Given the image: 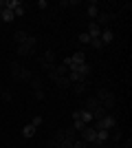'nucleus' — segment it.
Returning <instances> with one entry per match:
<instances>
[{
	"label": "nucleus",
	"instance_id": "obj_1",
	"mask_svg": "<svg viewBox=\"0 0 132 148\" xmlns=\"http://www.w3.org/2000/svg\"><path fill=\"white\" fill-rule=\"evenodd\" d=\"M38 38L35 36H31L29 33V38H26L22 44H18L16 47V51H18V56H22V58H29V56H35V47H38Z\"/></svg>",
	"mask_w": 132,
	"mask_h": 148
},
{
	"label": "nucleus",
	"instance_id": "obj_2",
	"mask_svg": "<svg viewBox=\"0 0 132 148\" xmlns=\"http://www.w3.org/2000/svg\"><path fill=\"white\" fill-rule=\"evenodd\" d=\"M93 128H95V130H112V128H117V117H114L112 113H108L106 117L95 119Z\"/></svg>",
	"mask_w": 132,
	"mask_h": 148
},
{
	"label": "nucleus",
	"instance_id": "obj_3",
	"mask_svg": "<svg viewBox=\"0 0 132 148\" xmlns=\"http://www.w3.org/2000/svg\"><path fill=\"white\" fill-rule=\"evenodd\" d=\"M79 133H82V142L93 144V146H95V142H97V130H95L93 126H86V128L79 130Z\"/></svg>",
	"mask_w": 132,
	"mask_h": 148
},
{
	"label": "nucleus",
	"instance_id": "obj_4",
	"mask_svg": "<svg viewBox=\"0 0 132 148\" xmlns=\"http://www.w3.org/2000/svg\"><path fill=\"white\" fill-rule=\"evenodd\" d=\"M79 64H86V53L84 51H77L75 56H70V69L68 71H75Z\"/></svg>",
	"mask_w": 132,
	"mask_h": 148
},
{
	"label": "nucleus",
	"instance_id": "obj_5",
	"mask_svg": "<svg viewBox=\"0 0 132 148\" xmlns=\"http://www.w3.org/2000/svg\"><path fill=\"white\" fill-rule=\"evenodd\" d=\"M75 73L79 75V77H82V82H86L88 77H90V73H93V69L88 66V64H79V66L75 69Z\"/></svg>",
	"mask_w": 132,
	"mask_h": 148
},
{
	"label": "nucleus",
	"instance_id": "obj_6",
	"mask_svg": "<svg viewBox=\"0 0 132 148\" xmlns=\"http://www.w3.org/2000/svg\"><path fill=\"white\" fill-rule=\"evenodd\" d=\"M86 33L90 36V40H93V38H99V36H101V27L97 25L95 20H90V25H88V31H86Z\"/></svg>",
	"mask_w": 132,
	"mask_h": 148
},
{
	"label": "nucleus",
	"instance_id": "obj_7",
	"mask_svg": "<svg viewBox=\"0 0 132 148\" xmlns=\"http://www.w3.org/2000/svg\"><path fill=\"white\" fill-rule=\"evenodd\" d=\"M110 20H114V13H108V11H99V16H97V20H95V22H97V25H108V22H110Z\"/></svg>",
	"mask_w": 132,
	"mask_h": 148
},
{
	"label": "nucleus",
	"instance_id": "obj_8",
	"mask_svg": "<svg viewBox=\"0 0 132 148\" xmlns=\"http://www.w3.org/2000/svg\"><path fill=\"white\" fill-rule=\"evenodd\" d=\"M99 40L104 44H110L114 40V33H112V29H101V36H99Z\"/></svg>",
	"mask_w": 132,
	"mask_h": 148
},
{
	"label": "nucleus",
	"instance_id": "obj_9",
	"mask_svg": "<svg viewBox=\"0 0 132 148\" xmlns=\"http://www.w3.org/2000/svg\"><path fill=\"white\" fill-rule=\"evenodd\" d=\"M110 139V130H97V146H104V144Z\"/></svg>",
	"mask_w": 132,
	"mask_h": 148
},
{
	"label": "nucleus",
	"instance_id": "obj_10",
	"mask_svg": "<svg viewBox=\"0 0 132 148\" xmlns=\"http://www.w3.org/2000/svg\"><path fill=\"white\" fill-rule=\"evenodd\" d=\"M35 126H31V124H24V126H22V137H24V139H31L33 135H35Z\"/></svg>",
	"mask_w": 132,
	"mask_h": 148
},
{
	"label": "nucleus",
	"instance_id": "obj_11",
	"mask_svg": "<svg viewBox=\"0 0 132 148\" xmlns=\"http://www.w3.org/2000/svg\"><path fill=\"white\" fill-rule=\"evenodd\" d=\"M31 77H33V73L29 71L26 66H22L20 69V75H18V82H31Z\"/></svg>",
	"mask_w": 132,
	"mask_h": 148
},
{
	"label": "nucleus",
	"instance_id": "obj_12",
	"mask_svg": "<svg viewBox=\"0 0 132 148\" xmlns=\"http://www.w3.org/2000/svg\"><path fill=\"white\" fill-rule=\"evenodd\" d=\"M86 13H88V18H90V20H97V16H99L97 2H90V5H88V9H86Z\"/></svg>",
	"mask_w": 132,
	"mask_h": 148
},
{
	"label": "nucleus",
	"instance_id": "obj_13",
	"mask_svg": "<svg viewBox=\"0 0 132 148\" xmlns=\"http://www.w3.org/2000/svg\"><path fill=\"white\" fill-rule=\"evenodd\" d=\"M110 95H112V91H108V88H97V93H95V97L99 99V102H106Z\"/></svg>",
	"mask_w": 132,
	"mask_h": 148
},
{
	"label": "nucleus",
	"instance_id": "obj_14",
	"mask_svg": "<svg viewBox=\"0 0 132 148\" xmlns=\"http://www.w3.org/2000/svg\"><path fill=\"white\" fill-rule=\"evenodd\" d=\"M53 71H55V75H57V77H66V75L70 73V71H68V66H64L62 62H60V64H55V69H53Z\"/></svg>",
	"mask_w": 132,
	"mask_h": 148
},
{
	"label": "nucleus",
	"instance_id": "obj_15",
	"mask_svg": "<svg viewBox=\"0 0 132 148\" xmlns=\"http://www.w3.org/2000/svg\"><path fill=\"white\" fill-rule=\"evenodd\" d=\"M26 38H29V33H26V31H16V33H13V42H16V47H18V44H22Z\"/></svg>",
	"mask_w": 132,
	"mask_h": 148
},
{
	"label": "nucleus",
	"instance_id": "obj_16",
	"mask_svg": "<svg viewBox=\"0 0 132 148\" xmlns=\"http://www.w3.org/2000/svg\"><path fill=\"white\" fill-rule=\"evenodd\" d=\"M97 106H101V102H99L97 97H95V95H93V97H88V99H86V111H95Z\"/></svg>",
	"mask_w": 132,
	"mask_h": 148
},
{
	"label": "nucleus",
	"instance_id": "obj_17",
	"mask_svg": "<svg viewBox=\"0 0 132 148\" xmlns=\"http://www.w3.org/2000/svg\"><path fill=\"white\" fill-rule=\"evenodd\" d=\"M55 58H57V53H55V51H53V49H46V53H44V58H42V60L44 62H49V64H55Z\"/></svg>",
	"mask_w": 132,
	"mask_h": 148
},
{
	"label": "nucleus",
	"instance_id": "obj_18",
	"mask_svg": "<svg viewBox=\"0 0 132 148\" xmlns=\"http://www.w3.org/2000/svg\"><path fill=\"white\" fill-rule=\"evenodd\" d=\"M53 82H55V86H60V88H70V86H73L68 77H55Z\"/></svg>",
	"mask_w": 132,
	"mask_h": 148
},
{
	"label": "nucleus",
	"instance_id": "obj_19",
	"mask_svg": "<svg viewBox=\"0 0 132 148\" xmlns=\"http://www.w3.org/2000/svg\"><path fill=\"white\" fill-rule=\"evenodd\" d=\"M114 104H117V97H114V95H110V97H108L106 102H101V106H104V108H106L108 113H110V111L114 108Z\"/></svg>",
	"mask_w": 132,
	"mask_h": 148
},
{
	"label": "nucleus",
	"instance_id": "obj_20",
	"mask_svg": "<svg viewBox=\"0 0 132 148\" xmlns=\"http://www.w3.org/2000/svg\"><path fill=\"white\" fill-rule=\"evenodd\" d=\"M90 113H93V119H101V117H106V115H108V111L104 108V106H97V108L90 111Z\"/></svg>",
	"mask_w": 132,
	"mask_h": 148
},
{
	"label": "nucleus",
	"instance_id": "obj_21",
	"mask_svg": "<svg viewBox=\"0 0 132 148\" xmlns=\"http://www.w3.org/2000/svg\"><path fill=\"white\" fill-rule=\"evenodd\" d=\"M20 69H22V66H20V62H18V60H13V62H11V77H13V80H16V82H18Z\"/></svg>",
	"mask_w": 132,
	"mask_h": 148
},
{
	"label": "nucleus",
	"instance_id": "obj_22",
	"mask_svg": "<svg viewBox=\"0 0 132 148\" xmlns=\"http://www.w3.org/2000/svg\"><path fill=\"white\" fill-rule=\"evenodd\" d=\"M79 111H82V122L88 126V124L93 122V113H90V111H86V108H79Z\"/></svg>",
	"mask_w": 132,
	"mask_h": 148
},
{
	"label": "nucleus",
	"instance_id": "obj_23",
	"mask_svg": "<svg viewBox=\"0 0 132 148\" xmlns=\"http://www.w3.org/2000/svg\"><path fill=\"white\" fill-rule=\"evenodd\" d=\"M29 84L33 86V91H42V77H35V75H33Z\"/></svg>",
	"mask_w": 132,
	"mask_h": 148
},
{
	"label": "nucleus",
	"instance_id": "obj_24",
	"mask_svg": "<svg viewBox=\"0 0 132 148\" xmlns=\"http://www.w3.org/2000/svg\"><path fill=\"white\" fill-rule=\"evenodd\" d=\"M0 16H2V22H11L16 16H13V11H9V9H2L0 11Z\"/></svg>",
	"mask_w": 132,
	"mask_h": 148
},
{
	"label": "nucleus",
	"instance_id": "obj_25",
	"mask_svg": "<svg viewBox=\"0 0 132 148\" xmlns=\"http://www.w3.org/2000/svg\"><path fill=\"white\" fill-rule=\"evenodd\" d=\"M73 91H75V95H82V93L86 91V82H77V84H73Z\"/></svg>",
	"mask_w": 132,
	"mask_h": 148
},
{
	"label": "nucleus",
	"instance_id": "obj_26",
	"mask_svg": "<svg viewBox=\"0 0 132 148\" xmlns=\"http://www.w3.org/2000/svg\"><path fill=\"white\" fill-rule=\"evenodd\" d=\"M121 139H123V135H121V130H117V128H112V142L114 144H119Z\"/></svg>",
	"mask_w": 132,
	"mask_h": 148
},
{
	"label": "nucleus",
	"instance_id": "obj_27",
	"mask_svg": "<svg viewBox=\"0 0 132 148\" xmlns=\"http://www.w3.org/2000/svg\"><path fill=\"white\" fill-rule=\"evenodd\" d=\"M90 47H93V49H104V42H101L99 38H93V40H90Z\"/></svg>",
	"mask_w": 132,
	"mask_h": 148
},
{
	"label": "nucleus",
	"instance_id": "obj_28",
	"mask_svg": "<svg viewBox=\"0 0 132 148\" xmlns=\"http://www.w3.org/2000/svg\"><path fill=\"white\" fill-rule=\"evenodd\" d=\"M73 128H75L77 133H79V130H84V128H86V124H84L82 119H75V122H73Z\"/></svg>",
	"mask_w": 132,
	"mask_h": 148
},
{
	"label": "nucleus",
	"instance_id": "obj_29",
	"mask_svg": "<svg viewBox=\"0 0 132 148\" xmlns=\"http://www.w3.org/2000/svg\"><path fill=\"white\" fill-rule=\"evenodd\" d=\"M77 40H79L82 44H90V36H88L86 31H84V33H79V38H77Z\"/></svg>",
	"mask_w": 132,
	"mask_h": 148
},
{
	"label": "nucleus",
	"instance_id": "obj_30",
	"mask_svg": "<svg viewBox=\"0 0 132 148\" xmlns=\"http://www.w3.org/2000/svg\"><path fill=\"white\" fill-rule=\"evenodd\" d=\"M42 122H44V119H42V115H35V117L31 119V126H35V128H40V126H42Z\"/></svg>",
	"mask_w": 132,
	"mask_h": 148
},
{
	"label": "nucleus",
	"instance_id": "obj_31",
	"mask_svg": "<svg viewBox=\"0 0 132 148\" xmlns=\"http://www.w3.org/2000/svg\"><path fill=\"white\" fill-rule=\"evenodd\" d=\"M13 16H24V5H20L13 9Z\"/></svg>",
	"mask_w": 132,
	"mask_h": 148
},
{
	"label": "nucleus",
	"instance_id": "obj_32",
	"mask_svg": "<svg viewBox=\"0 0 132 148\" xmlns=\"http://www.w3.org/2000/svg\"><path fill=\"white\" fill-rule=\"evenodd\" d=\"M73 148H88V144H86V142H82V139H75Z\"/></svg>",
	"mask_w": 132,
	"mask_h": 148
},
{
	"label": "nucleus",
	"instance_id": "obj_33",
	"mask_svg": "<svg viewBox=\"0 0 132 148\" xmlns=\"http://www.w3.org/2000/svg\"><path fill=\"white\" fill-rule=\"evenodd\" d=\"M2 99H5V102H11V99H13L11 91H2Z\"/></svg>",
	"mask_w": 132,
	"mask_h": 148
},
{
	"label": "nucleus",
	"instance_id": "obj_34",
	"mask_svg": "<svg viewBox=\"0 0 132 148\" xmlns=\"http://www.w3.org/2000/svg\"><path fill=\"white\" fill-rule=\"evenodd\" d=\"M75 119H82V111H79V108L73 113V122H75Z\"/></svg>",
	"mask_w": 132,
	"mask_h": 148
},
{
	"label": "nucleus",
	"instance_id": "obj_35",
	"mask_svg": "<svg viewBox=\"0 0 132 148\" xmlns=\"http://www.w3.org/2000/svg\"><path fill=\"white\" fill-rule=\"evenodd\" d=\"M38 7H40V9H46V7H49V2H46V0H38Z\"/></svg>",
	"mask_w": 132,
	"mask_h": 148
},
{
	"label": "nucleus",
	"instance_id": "obj_36",
	"mask_svg": "<svg viewBox=\"0 0 132 148\" xmlns=\"http://www.w3.org/2000/svg\"><path fill=\"white\" fill-rule=\"evenodd\" d=\"M35 99H40V102H42V99H44V93H42V91H35Z\"/></svg>",
	"mask_w": 132,
	"mask_h": 148
},
{
	"label": "nucleus",
	"instance_id": "obj_37",
	"mask_svg": "<svg viewBox=\"0 0 132 148\" xmlns=\"http://www.w3.org/2000/svg\"><path fill=\"white\" fill-rule=\"evenodd\" d=\"M93 148H104V146H97V144H95V146H93Z\"/></svg>",
	"mask_w": 132,
	"mask_h": 148
},
{
	"label": "nucleus",
	"instance_id": "obj_38",
	"mask_svg": "<svg viewBox=\"0 0 132 148\" xmlns=\"http://www.w3.org/2000/svg\"><path fill=\"white\" fill-rule=\"evenodd\" d=\"M0 9H2V0H0Z\"/></svg>",
	"mask_w": 132,
	"mask_h": 148
}]
</instances>
